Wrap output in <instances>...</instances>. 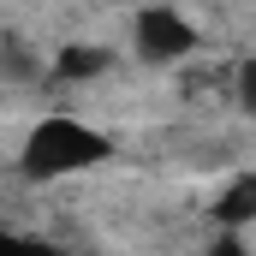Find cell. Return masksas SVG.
Returning a JSON list of instances; mask_svg holds the SVG:
<instances>
[{
    "label": "cell",
    "mask_w": 256,
    "mask_h": 256,
    "mask_svg": "<svg viewBox=\"0 0 256 256\" xmlns=\"http://www.w3.org/2000/svg\"><path fill=\"white\" fill-rule=\"evenodd\" d=\"M108 155H114V143L96 126H84V120H72V114H48V120L30 126L24 149H18V167H24L30 179H66V173H90V167L108 161Z\"/></svg>",
    "instance_id": "6da1fadb"
},
{
    "label": "cell",
    "mask_w": 256,
    "mask_h": 256,
    "mask_svg": "<svg viewBox=\"0 0 256 256\" xmlns=\"http://www.w3.org/2000/svg\"><path fill=\"white\" fill-rule=\"evenodd\" d=\"M191 48H196L191 18H179V12H167V6H149V12H137V54H143V60L173 66V60H185Z\"/></svg>",
    "instance_id": "7a4b0ae2"
},
{
    "label": "cell",
    "mask_w": 256,
    "mask_h": 256,
    "mask_svg": "<svg viewBox=\"0 0 256 256\" xmlns=\"http://www.w3.org/2000/svg\"><path fill=\"white\" fill-rule=\"evenodd\" d=\"M208 214H214V220H220L226 232L250 226V220H256V173H238V179H232L226 191H220L214 202H208Z\"/></svg>",
    "instance_id": "3957f363"
},
{
    "label": "cell",
    "mask_w": 256,
    "mask_h": 256,
    "mask_svg": "<svg viewBox=\"0 0 256 256\" xmlns=\"http://www.w3.org/2000/svg\"><path fill=\"white\" fill-rule=\"evenodd\" d=\"M108 66H114V60L96 54V48H66V54H60V72H66V78H96V72H108Z\"/></svg>",
    "instance_id": "277c9868"
},
{
    "label": "cell",
    "mask_w": 256,
    "mask_h": 256,
    "mask_svg": "<svg viewBox=\"0 0 256 256\" xmlns=\"http://www.w3.org/2000/svg\"><path fill=\"white\" fill-rule=\"evenodd\" d=\"M0 256H54V244H42L30 232H0Z\"/></svg>",
    "instance_id": "5b68a950"
},
{
    "label": "cell",
    "mask_w": 256,
    "mask_h": 256,
    "mask_svg": "<svg viewBox=\"0 0 256 256\" xmlns=\"http://www.w3.org/2000/svg\"><path fill=\"white\" fill-rule=\"evenodd\" d=\"M238 102L256 114V60H250V66H238Z\"/></svg>",
    "instance_id": "8992f818"
},
{
    "label": "cell",
    "mask_w": 256,
    "mask_h": 256,
    "mask_svg": "<svg viewBox=\"0 0 256 256\" xmlns=\"http://www.w3.org/2000/svg\"><path fill=\"white\" fill-rule=\"evenodd\" d=\"M202 256H250V250H244V238H232V232H226L220 244H208V250H202Z\"/></svg>",
    "instance_id": "52a82bcc"
}]
</instances>
